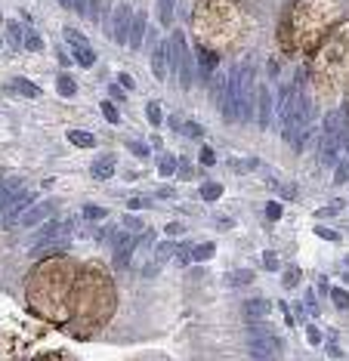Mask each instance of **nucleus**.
<instances>
[{
  "mask_svg": "<svg viewBox=\"0 0 349 361\" xmlns=\"http://www.w3.org/2000/svg\"><path fill=\"white\" fill-rule=\"evenodd\" d=\"M31 207H34V194L22 188V192H19V194H16L13 201L4 207V216H0V226H4V228H16V226L22 222V216H25Z\"/></svg>",
  "mask_w": 349,
  "mask_h": 361,
  "instance_id": "obj_1",
  "label": "nucleus"
},
{
  "mask_svg": "<svg viewBox=\"0 0 349 361\" xmlns=\"http://www.w3.org/2000/svg\"><path fill=\"white\" fill-rule=\"evenodd\" d=\"M250 358L253 361H278L281 355V340L275 334H263V336H250Z\"/></svg>",
  "mask_w": 349,
  "mask_h": 361,
  "instance_id": "obj_2",
  "label": "nucleus"
},
{
  "mask_svg": "<svg viewBox=\"0 0 349 361\" xmlns=\"http://www.w3.org/2000/svg\"><path fill=\"white\" fill-rule=\"evenodd\" d=\"M112 244H115V268H127V266H130V260H133V250H136L139 238H136L133 232L121 228L115 238H112Z\"/></svg>",
  "mask_w": 349,
  "mask_h": 361,
  "instance_id": "obj_3",
  "label": "nucleus"
},
{
  "mask_svg": "<svg viewBox=\"0 0 349 361\" xmlns=\"http://www.w3.org/2000/svg\"><path fill=\"white\" fill-rule=\"evenodd\" d=\"M130 25H133V10L127 4H118L115 12H112V34H115V40L121 46L130 40Z\"/></svg>",
  "mask_w": 349,
  "mask_h": 361,
  "instance_id": "obj_4",
  "label": "nucleus"
},
{
  "mask_svg": "<svg viewBox=\"0 0 349 361\" xmlns=\"http://www.w3.org/2000/svg\"><path fill=\"white\" fill-rule=\"evenodd\" d=\"M272 90L269 86H260L256 90V118H260V127L269 130V124H272Z\"/></svg>",
  "mask_w": 349,
  "mask_h": 361,
  "instance_id": "obj_5",
  "label": "nucleus"
},
{
  "mask_svg": "<svg viewBox=\"0 0 349 361\" xmlns=\"http://www.w3.org/2000/svg\"><path fill=\"white\" fill-rule=\"evenodd\" d=\"M195 59H198V78H201V84H210L213 80V71H216V56H213L210 50L198 46Z\"/></svg>",
  "mask_w": 349,
  "mask_h": 361,
  "instance_id": "obj_6",
  "label": "nucleus"
},
{
  "mask_svg": "<svg viewBox=\"0 0 349 361\" xmlns=\"http://www.w3.org/2000/svg\"><path fill=\"white\" fill-rule=\"evenodd\" d=\"M145 34H149V16L145 12H133V25H130V50H139L142 40H145Z\"/></svg>",
  "mask_w": 349,
  "mask_h": 361,
  "instance_id": "obj_7",
  "label": "nucleus"
},
{
  "mask_svg": "<svg viewBox=\"0 0 349 361\" xmlns=\"http://www.w3.org/2000/svg\"><path fill=\"white\" fill-rule=\"evenodd\" d=\"M152 71H155V80H167V74H170V68H167V44H158L155 50H152Z\"/></svg>",
  "mask_w": 349,
  "mask_h": 361,
  "instance_id": "obj_8",
  "label": "nucleus"
},
{
  "mask_svg": "<svg viewBox=\"0 0 349 361\" xmlns=\"http://www.w3.org/2000/svg\"><path fill=\"white\" fill-rule=\"evenodd\" d=\"M53 213V201H44V204H34L25 216H22V222L19 226H25V228H34V226H41L47 216Z\"/></svg>",
  "mask_w": 349,
  "mask_h": 361,
  "instance_id": "obj_9",
  "label": "nucleus"
},
{
  "mask_svg": "<svg viewBox=\"0 0 349 361\" xmlns=\"http://www.w3.org/2000/svg\"><path fill=\"white\" fill-rule=\"evenodd\" d=\"M269 309H272V302H269V300H260V296H253V300L244 302V315H247V321H263V318L269 315Z\"/></svg>",
  "mask_w": 349,
  "mask_h": 361,
  "instance_id": "obj_10",
  "label": "nucleus"
},
{
  "mask_svg": "<svg viewBox=\"0 0 349 361\" xmlns=\"http://www.w3.org/2000/svg\"><path fill=\"white\" fill-rule=\"evenodd\" d=\"M90 173H93L96 179H108L115 173V154H105V158H96L93 167H90Z\"/></svg>",
  "mask_w": 349,
  "mask_h": 361,
  "instance_id": "obj_11",
  "label": "nucleus"
},
{
  "mask_svg": "<svg viewBox=\"0 0 349 361\" xmlns=\"http://www.w3.org/2000/svg\"><path fill=\"white\" fill-rule=\"evenodd\" d=\"M340 130H343V112H330V114L324 118V133H321V139H337Z\"/></svg>",
  "mask_w": 349,
  "mask_h": 361,
  "instance_id": "obj_12",
  "label": "nucleus"
},
{
  "mask_svg": "<svg viewBox=\"0 0 349 361\" xmlns=\"http://www.w3.org/2000/svg\"><path fill=\"white\" fill-rule=\"evenodd\" d=\"M337 152H340V142L337 139H321V154H318V160L324 167H334L337 164Z\"/></svg>",
  "mask_w": 349,
  "mask_h": 361,
  "instance_id": "obj_13",
  "label": "nucleus"
},
{
  "mask_svg": "<svg viewBox=\"0 0 349 361\" xmlns=\"http://www.w3.org/2000/svg\"><path fill=\"white\" fill-rule=\"evenodd\" d=\"M75 62H78V65H84V68H93V65H96V52L90 50V44L75 46Z\"/></svg>",
  "mask_w": 349,
  "mask_h": 361,
  "instance_id": "obj_14",
  "label": "nucleus"
},
{
  "mask_svg": "<svg viewBox=\"0 0 349 361\" xmlns=\"http://www.w3.org/2000/svg\"><path fill=\"white\" fill-rule=\"evenodd\" d=\"M68 142H71V146H81V148H93V146H96L93 133H87V130H71V133H68Z\"/></svg>",
  "mask_w": 349,
  "mask_h": 361,
  "instance_id": "obj_15",
  "label": "nucleus"
},
{
  "mask_svg": "<svg viewBox=\"0 0 349 361\" xmlns=\"http://www.w3.org/2000/svg\"><path fill=\"white\" fill-rule=\"evenodd\" d=\"M173 4H176V0H161V4H158V19H161L164 28L173 25Z\"/></svg>",
  "mask_w": 349,
  "mask_h": 361,
  "instance_id": "obj_16",
  "label": "nucleus"
},
{
  "mask_svg": "<svg viewBox=\"0 0 349 361\" xmlns=\"http://www.w3.org/2000/svg\"><path fill=\"white\" fill-rule=\"evenodd\" d=\"M7 34H10V44H13V46H22V44H25V31H22V25L16 22V19L7 22Z\"/></svg>",
  "mask_w": 349,
  "mask_h": 361,
  "instance_id": "obj_17",
  "label": "nucleus"
},
{
  "mask_svg": "<svg viewBox=\"0 0 349 361\" xmlns=\"http://www.w3.org/2000/svg\"><path fill=\"white\" fill-rule=\"evenodd\" d=\"M176 164H179V160H176L173 154H161V160H158V173H161V176H176Z\"/></svg>",
  "mask_w": 349,
  "mask_h": 361,
  "instance_id": "obj_18",
  "label": "nucleus"
},
{
  "mask_svg": "<svg viewBox=\"0 0 349 361\" xmlns=\"http://www.w3.org/2000/svg\"><path fill=\"white\" fill-rule=\"evenodd\" d=\"M22 46H25L28 52H41V50H44V40H41V34L34 31V28H28V31H25V44H22Z\"/></svg>",
  "mask_w": 349,
  "mask_h": 361,
  "instance_id": "obj_19",
  "label": "nucleus"
},
{
  "mask_svg": "<svg viewBox=\"0 0 349 361\" xmlns=\"http://www.w3.org/2000/svg\"><path fill=\"white\" fill-rule=\"evenodd\" d=\"M56 86H59L62 96H75V93H78V84H75V78H71V74H59Z\"/></svg>",
  "mask_w": 349,
  "mask_h": 361,
  "instance_id": "obj_20",
  "label": "nucleus"
},
{
  "mask_svg": "<svg viewBox=\"0 0 349 361\" xmlns=\"http://www.w3.org/2000/svg\"><path fill=\"white\" fill-rule=\"evenodd\" d=\"M13 86H16V90H19V93H25V96H31V99H38V96H41V90H38V86H34L31 80H22V78H16V80H13Z\"/></svg>",
  "mask_w": 349,
  "mask_h": 361,
  "instance_id": "obj_21",
  "label": "nucleus"
},
{
  "mask_svg": "<svg viewBox=\"0 0 349 361\" xmlns=\"http://www.w3.org/2000/svg\"><path fill=\"white\" fill-rule=\"evenodd\" d=\"M250 281H253V272H247V268H238V272L229 275V284H232V287H244V284H250Z\"/></svg>",
  "mask_w": 349,
  "mask_h": 361,
  "instance_id": "obj_22",
  "label": "nucleus"
},
{
  "mask_svg": "<svg viewBox=\"0 0 349 361\" xmlns=\"http://www.w3.org/2000/svg\"><path fill=\"white\" fill-rule=\"evenodd\" d=\"M219 194H223V186L219 182H204L201 186V198H204V201H216Z\"/></svg>",
  "mask_w": 349,
  "mask_h": 361,
  "instance_id": "obj_23",
  "label": "nucleus"
},
{
  "mask_svg": "<svg viewBox=\"0 0 349 361\" xmlns=\"http://www.w3.org/2000/svg\"><path fill=\"white\" fill-rule=\"evenodd\" d=\"M179 247H182V244H173V241H164V244L158 247V254H155V256H158V262H164V260H167V256L179 254Z\"/></svg>",
  "mask_w": 349,
  "mask_h": 361,
  "instance_id": "obj_24",
  "label": "nucleus"
},
{
  "mask_svg": "<svg viewBox=\"0 0 349 361\" xmlns=\"http://www.w3.org/2000/svg\"><path fill=\"white\" fill-rule=\"evenodd\" d=\"M102 114H105V120L108 124H121V114H118V108H115V102H108V99H102Z\"/></svg>",
  "mask_w": 349,
  "mask_h": 361,
  "instance_id": "obj_25",
  "label": "nucleus"
},
{
  "mask_svg": "<svg viewBox=\"0 0 349 361\" xmlns=\"http://www.w3.org/2000/svg\"><path fill=\"white\" fill-rule=\"evenodd\" d=\"M210 256H213V244H201V247H192V260L204 262V260H210Z\"/></svg>",
  "mask_w": 349,
  "mask_h": 361,
  "instance_id": "obj_26",
  "label": "nucleus"
},
{
  "mask_svg": "<svg viewBox=\"0 0 349 361\" xmlns=\"http://www.w3.org/2000/svg\"><path fill=\"white\" fill-rule=\"evenodd\" d=\"M145 114H149V120H152V127H161V120H164V114H161V105H158V102H149V108H145Z\"/></svg>",
  "mask_w": 349,
  "mask_h": 361,
  "instance_id": "obj_27",
  "label": "nucleus"
},
{
  "mask_svg": "<svg viewBox=\"0 0 349 361\" xmlns=\"http://www.w3.org/2000/svg\"><path fill=\"white\" fill-rule=\"evenodd\" d=\"M330 296H334V306H337V309H349V294L343 290V287H334V290H330Z\"/></svg>",
  "mask_w": 349,
  "mask_h": 361,
  "instance_id": "obj_28",
  "label": "nucleus"
},
{
  "mask_svg": "<svg viewBox=\"0 0 349 361\" xmlns=\"http://www.w3.org/2000/svg\"><path fill=\"white\" fill-rule=\"evenodd\" d=\"M124 228H127V232H133V234H142V232H145L142 220H136V216H124Z\"/></svg>",
  "mask_w": 349,
  "mask_h": 361,
  "instance_id": "obj_29",
  "label": "nucleus"
},
{
  "mask_svg": "<svg viewBox=\"0 0 349 361\" xmlns=\"http://www.w3.org/2000/svg\"><path fill=\"white\" fill-rule=\"evenodd\" d=\"M349 179V160H340L337 164V173H334V186H343Z\"/></svg>",
  "mask_w": 349,
  "mask_h": 361,
  "instance_id": "obj_30",
  "label": "nucleus"
},
{
  "mask_svg": "<svg viewBox=\"0 0 349 361\" xmlns=\"http://www.w3.org/2000/svg\"><path fill=\"white\" fill-rule=\"evenodd\" d=\"M297 284H300V268H287V272H284V287L293 290Z\"/></svg>",
  "mask_w": 349,
  "mask_h": 361,
  "instance_id": "obj_31",
  "label": "nucleus"
},
{
  "mask_svg": "<svg viewBox=\"0 0 349 361\" xmlns=\"http://www.w3.org/2000/svg\"><path fill=\"white\" fill-rule=\"evenodd\" d=\"M62 34H65V40H68V44H75V46H81V44H87V40H84V34H81L78 28H65Z\"/></svg>",
  "mask_w": 349,
  "mask_h": 361,
  "instance_id": "obj_32",
  "label": "nucleus"
},
{
  "mask_svg": "<svg viewBox=\"0 0 349 361\" xmlns=\"http://www.w3.org/2000/svg\"><path fill=\"white\" fill-rule=\"evenodd\" d=\"M84 216H87V220H105V207L87 204V207H84Z\"/></svg>",
  "mask_w": 349,
  "mask_h": 361,
  "instance_id": "obj_33",
  "label": "nucleus"
},
{
  "mask_svg": "<svg viewBox=\"0 0 349 361\" xmlns=\"http://www.w3.org/2000/svg\"><path fill=\"white\" fill-rule=\"evenodd\" d=\"M182 133H186V136H192V139H201V133H204V130H201L195 120H186V124H182Z\"/></svg>",
  "mask_w": 349,
  "mask_h": 361,
  "instance_id": "obj_34",
  "label": "nucleus"
},
{
  "mask_svg": "<svg viewBox=\"0 0 349 361\" xmlns=\"http://www.w3.org/2000/svg\"><path fill=\"white\" fill-rule=\"evenodd\" d=\"M315 234H318V238H324V241H340V234H337L334 228H324V226H315Z\"/></svg>",
  "mask_w": 349,
  "mask_h": 361,
  "instance_id": "obj_35",
  "label": "nucleus"
},
{
  "mask_svg": "<svg viewBox=\"0 0 349 361\" xmlns=\"http://www.w3.org/2000/svg\"><path fill=\"white\" fill-rule=\"evenodd\" d=\"M263 266L269 268V272H278V256H275L272 250H266V254H263Z\"/></svg>",
  "mask_w": 349,
  "mask_h": 361,
  "instance_id": "obj_36",
  "label": "nucleus"
},
{
  "mask_svg": "<svg viewBox=\"0 0 349 361\" xmlns=\"http://www.w3.org/2000/svg\"><path fill=\"white\" fill-rule=\"evenodd\" d=\"M306 340L312 342V346H318V342H321V330L315 328V324H309V328H306Z\"/></svg>",
  "mask_w": 349,
  "mask_h": 361,
  "instance_id": "obj_37",
  "label": "nucleus"
},
{
  "mask_svg": "<svg viewBox=\"0 0 349 361\" xmlns=\"http://www.w3.org/2000/svg\"><path fill=\"white\" fill-rule=\"evenodd\" d=\"M127 207H130V210H142V207H152V201H149V198H130Z\"/></svg>",
  "mask_w": 349,
  "mask_h": 361,
  "instance_id": "obj_38",
  "label": "nucleus"
},
{
  "mask_svg": "<svg viewBox=\"0 0 349 361\" xmlns=\"http://www.w3.org/2000/svg\"><path fill=\"white\" fill-rule=\"evenodd\" d=\"M266 216H269L272 222H275V220H281V204H275V201H272V204H266Z\"/></svg>",
  "mask_w": 349,
  "mask_h": 361,
  "instance_id": "obj_39",
  "label": "nucleus"
},
{
  "mask_svg": "<svg viewBox=\"0 0 349 361\" xmlns=\"http://www.w3.org/2000/svg\"><path fill=\"white\" fill-rule=\"evenodd\" d=\"M71 10H75L78 16H87L90 12V0H71Z\"/></svg>",
  "mask_w": 349,
  "mask_h": 361,
  "instance_id": "obj_40",
  "label": "nucleus"
},
{
  "mask_svg": "<svg viewBox=\"0 0 349 361\" xmlns=\"http://www.w3.org/2000/svg\"><path fill=\"white\" fill-rule=\"evenodd\" d=\"M127 148H130L136 158H149V146H142V142H130V146H127Z\"/></svg>",
  "mask_w": 349,
  "mask_h": 361,
  "instance_id": "obj_41",
  "label": "nucleus"
},
{
  "mask_svg": "<svg viewBox=\"0 0 349 361\" xmlns=\"http://www.w3.org/2000/svg\"><path fill=\"white\" fill-rule=\"evenodd\" d=\"M213 160H216V154H213V148H201V164H204V167H210V164H213Z\"/></svg>",
  "mask_w": 349,
  "mask_h": 361,
  "instance_id": "obj_42",
  "label": "nucleus"
},
{
  "mask_svg": "<svg viewBox=\"0 0 349 361\" xmlns=\"http://www.w3.org/2000/svg\"><path fill=\"white\" fill-rule=\"evenodd\" d=\"M99 6H102V0H90V19H93V22H99Z\"/></svg>",
  "mask_w": 349,
  "mask_h": 361,
  "instance_id": "obj_43",
  "label": "nucleus"
},
{
  "mask_svg": "<svg viewBox=\"0 0 349 361\" xmlns=\"http://www.w3.org/2000/svg\"><path fill=\"white\" fill-rule=\"evenodd\" d=\"M158 266H161L158 260H155V262H149V266L142 268V278H155V275H158Z\"/></svg>",
  "mask_w": 349,
  "mask_h": 361,
  "instance_id": "obj_44",
  "label": "nucleus"
},
{
  "mask_svg": "<svg viewBox=\"0 0 349 361\" xmlns=\"http://www.w3.org/2000/svg\"><path fill=\"white\" fill-rule=\"evenodd\" d=\"M176 170H179V179H192V167L186 164V160H179V164H176Z\"/></svg>",
  "mask_w": 349,
  "mask_h": 361,
  "instance_id": "obj_45",
  "label": "nucleus"
},
{
  "mask_svg": "<svg viewBox=\"0 0 349 361\" xmlns=\"http://www.w3.org/2000/svg\"><path fill=\"white\" fill-rule=\"evenodd\" d=\"M269 78H272V80L278 78V62H275V59H269Z\"/></svg>",
  "mask_w": 349,
  "mask_h": 361,
  "instance_id": "obj_46",
  "label": "nucleus"
},
{
  "mask_svg": "<svg viewBox=\"0 0 349 361\" xmlns=\"http://www.w3.org/2000/svg\"><path fill=\"white\" fill-rule=\"evenodd\" d=\"M179 232H182V222H170L167 226V234H179Z\"/></svg>",
  "mask_w": 349,
  "mask_h": 361,
  "instance_id": "obj_47",
  "label": "nucleus"
},
{
  "mask_svg": "<svg viewBox=\"0 0 349 361\" xmlns=\"http://www.w3.org/2000/svg\"><path fill=\"white\" fill-rule=\"evenodd\" d=\"M121 86H127V90H133V78H130V74H121Z\"/></svg>",
  "mask_w": 349,
  "mask_h": 361,
  "instance_id": "obj_48",
  "label": "nucleus"
},
{
  "mask_svg": "<svg viewBox=\"0 0 349 361\" xmlns=\"http://www.w3.org/2000/svg\"><path fill=\"white\" fill-rule=\"evenodd\" d=\"M112 99H124V90L121 86H112Z\"/></svg>",
  "mask_w": 349,
  "mask_h": 361,
  "instance_id": "obj_49",
  "label": "nucleus"
},
{
  "mask_svg": "<svg viewBox=\"0 0 349 361\" xmlns=\"http://www.w3.org/2000/svg\"><path fill=\"white\" fill-rule=\"evenodd\" d=\"M59 4H62V6H65V10H71V0H59Z\"/></svg>",
  "mask_w": 349,
  "mask_h": 361,
  "instance_id": "obj_50",
  "label": "nucleus"
}]
</instances>
